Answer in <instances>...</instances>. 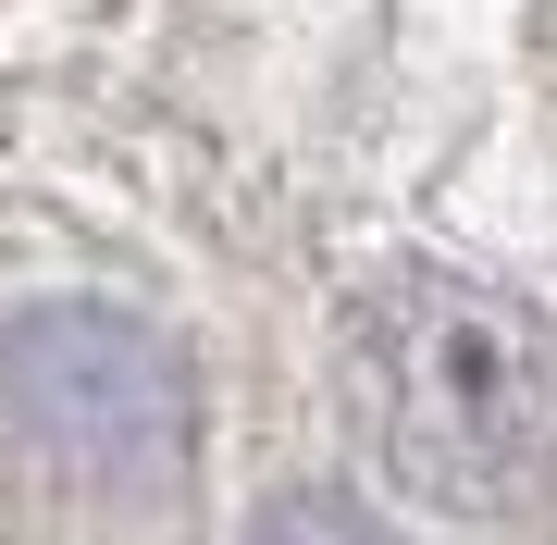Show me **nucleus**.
Here are the masks:
<instances>
[{"instance_id": "nucleus-1", "label": "nucleus", "mask_w": 557, "mask_h": 545, "mask_svg": "<svg viewBox=\"0 0 557 545\" xmlns=\"http://www.w3.org/2000/svg\"><path fill=\"white\" fill-rule=\"evenodd\" d=\"M347 409L421 508L496 521L557 484V335L508 285L384 273L347 310Z\"/></svg>"}, {"instance_id": "nucleus-3", "label": "nucleus", "mask_w": 557, "mask_h": 545, "mask_svg": "<svg viewBox=\"0 0 557 545\" xmlns=\"http://www.w3.org/2000/svg\"><path fill=\"white\" fill-rule=\"evenodd\" d=\"M248 545H409V533L384 521V508L335 496V484H285V496L248 521Z\"/></svg>"}, {"instance_id": "nucleus-2", "label": "nucleus", "mask_w": 557, "mask_h": 545, "mask_svg": "<svg viewBox=\"0 0 557 545\" xmlns=\"http://www.w3.org/2000/svg\"><path fill=\"white\" fill-rule=\"evenodd\" d=\"M199 459L186 347L112 298H50L0 323V471L62 508H161Z\"/></svg>"}]
</instances>
